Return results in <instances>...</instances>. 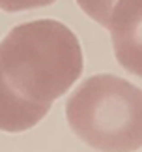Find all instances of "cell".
<instances>
[{"label": "cell", "mask_w": 142, "mask_h": 152, "mask_svg": "<svg viewBox=\"0 0 142 152\" xmlns=\"http://www.w3.org/2000/svg\"><path fill=\"white\" fill-rule=\"evenodd\" d=\"M49 107L51 103L34 102L22 96L9 83L0 64V130L11 133L30 130L49 113Z\"/></svg>", "instance_id": "obj_4"}, {"label": "cell", "mask_w": 142, "mask_h": 152, "mask_svg": "<svg viewBox=\"0 0 142 152\" xmlns=\"http://www.w3.org/2000/svg\"><path fill=\"white\" fill-rule=\"evenodd\" d=\"M116 2L118 0H77L79 8L90 19H93L103 26H109V21H110V15H112V10H114Z\"/></svg>", "instance_id": "obj_5"}, {"label": "cell", "mask_w": 142, "mask_h": 152, "mask_svg": "<svg viewBox=\"0 0 142 152\" xmlns=\"http://www.w3.org/2000/svg\"><path fill=\"white\" fill-rule=\"evenodd\" d=\"M56 0H0V10L4 11H22V10H34L43 8Z\"/></svg>", "instance_id": "obj_6"}, {"label": "cell", "mask_w": 142, "mask_h": 152, "mask_svg": "<svg viewBox=\"0 0 142 152\" xmlns=\"http://www.w3.org/2000/svg\"><path fill=\"white\" fill-rule=\"evenodd\" d=\"M0 64L22 96L52 103L80 77L84 58L79 39L66 25L39 19L15 26L2 39Z\"/></svg>", "instance_id": "obj_1"}, {"label": "cell", "mask_w": 142, "mask_h": 152, "mask_svg": "<svg viewBox=\"0 0 142 152\" xmlns=\"http://www.w3.org/2000/svg\"><path fill=\"white\" fill-rule=\"evenodd\" d=\"M106 28L120 66L142 77V0H118Z\"/></svg>", "instance_id": "obj_3"}, {"label": "cell", "mask_w": 142, "mask_h": 152, "mask_svg": "<svg viewBox=\"0 0 142 152\" xmlns=\"http://www.w3.org/2000/svg\"><path fill=\"white\" fill-rule=\"evenodd\" d=\"M71 130L99 150L142 147V90L116 75H93L66 105Z\"/></svg>", "instance_id": "obj_2"}]
</instances>
